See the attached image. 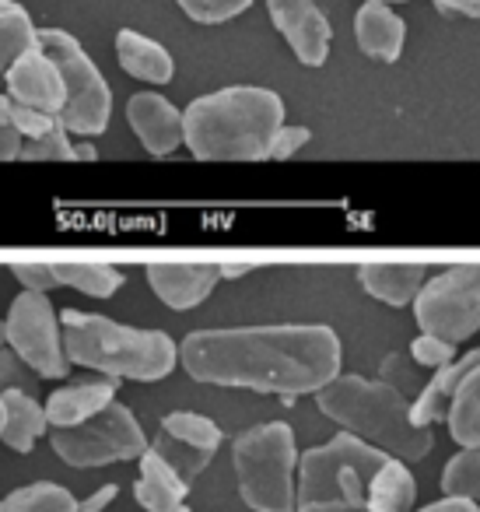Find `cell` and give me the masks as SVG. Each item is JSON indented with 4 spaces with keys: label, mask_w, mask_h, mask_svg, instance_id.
<instances>
[{
    "label": "cell",
    "mask_w": 480,
    "mask_h": 512,
    "mask_svg": "<svg viewBox=\"0 0 480 512\" xmlns=\"http://www.w3.org/2000/svg\"><path fill=\"white\" fill-rule=\"evenodd\" d=\"M442 15L452 18H480V0H431Z\"/></svg>",
    "instance_id": "obj_39"
},
{
    "label": "cell",
    "mask_w": 480,
    "mask_h": 512,
    "mask_svg": "<svg viewBox=\"0 0 480 512\" xmlns=\"http://www.w3.org/2000/svg\"><path fill=\"white\" fill-rule=\"evenodd\" d=\"M375 4H403V0H375Z\"/></svg>",
    "instance_id": "obj_45"
},
{
    "label": "cell",
    "mask_w": 480,
    "mask_h": 512,
    "mask_svg": "<svg viewBox=\"0 0 480 512\" xmlns=\"http://www.w3.org/2000/svg\"><path fill=\"white\" fill-rule=\"evenodd\" d=\"M116 57H120V67L130 78L148 81V85H169L172 74H176V64H172L169 50L134 29L116 32Z\"/></svg>",
    "instance_id": "obj_20"
},
{
    "label": "cell",
    "mask_w": 480,
    "mask_h": 512,
    "mask_svg": "<svg viewBox=\"0 0 480 512\" xmlns=\"http://www.w3.org/2000/svg\"><path fill=\"white\" fill-rule=\"evenodd\" d=\"M22 158V134L15 127V102L11 95H0V162Z\"/></svg>",
    "instance_id": "obj_34"
},
{
    "label": "cell",
    "mask_w": 480,
    "mask_h": 512,
    "mask_svg": "<svg viewBox=\"0 0 480 512\" xmlns=\"http://www.w3.org/2000/svg\"><path fill=\"white\" fill-rule=\"evenodd\" d=\"M473 369H480V348L466 351L459 362H449L445 369H435V376L421 386V393H417L414 404H410L414 425L431 428L435 421H442L445 414H449V404H452V397H456V390L463 386V379L470 376Z\"/></svg>",
    "instance_id": "obj_17"
},
{
    "label": "cell",
    "mask_w": 480,
    "mask_h": 512,
    "mask_svg": "<svg viewBox=\"0 0 480 512\" xmlns=\"http://www.w3.org/2000/svg\"><path fill=\"white\" fill-rule=\"evenodd\" d=\"M239 495L253 512H298V446L284 421H267L232 442Z\"/></svg>",
    "instance_id": "obj_6"
},
{
    "label": "cell",
    "mask_w": 480,
    "mask_h": 512,
    "mask_svg": "<svg viewBox=\"0 0 480 512\" xmlns=\"http://www.w3.org/2000/svg\"><path fill=\"white\" fill-rule=\"evenodd\" d=\"M116 495H120V488H116V484H102V488L92 491L85 502H78V512H102V509H109V505L116 502Z\"/></svg>",
    "instance_id": "obj_38"
},
{
    "label": "cell",
    "mask_w": 480,
    "mask_h": 512,
    "mask_svg": "<svg viewBox=\"0 0 480 512\" xmlns=\"http://www.w3.org/2000/svg\"><path fill=\"white\" fill-rule=\"evenodd\" d=\"M4 327H8V348H15L18 358H25L39 379H64L71 372V358L64 348V323L50 306V295H15L8 316H4Z\"/></svg>",
    "instance_id": "obj_10"
},
{
    "label": "cell",
    "mask_w": 480,
    "mask_h": 512,
    "mask_svg": "<svg viewBox=\"0 0 480 512\" xmlns=\"http://www.w3.org/2000/svg\"><path fill=\"white\" fill-rule=\"evenodd\" d=\"M414 320L421 334L449 344L470 341L480 330V264H456L424 281L414 299Z\"/></svg>",
    "instance_id": "obj_9"
},
{
    "label": "cell",
    "mask_w": 480,
    "mask_h": 512,
    "mask_svg": "<svg viewBox=\"0 0 480 512\" xmlns=\"http://www.w3.org/2000/svg\"><path fill=\"white\" fill-rule=\"evenodd\" d=\"M57 267V278L64 288H78L81 295H92V299H109V295L120 292L123 285V274L109 264H81V260H60Z\"/></svg>",
    "instance_id": "obj_26"
},
{
    "label": "cell",
    "mask_w": 480,
    "mask_h": 512,
    "mask_svg": "<svg viewBox=\"0 0 480 512\" xmlns=\"http://www.w3.org/2000/svg\"><path fill=\"white\" fill-rule=\"evenodd\" d=\"M445 421H449L452 442H459L463 449H480V369H473L463 379Z\"/></svg>",
    "instance_id": "obj_25"
},
{
    "label": "cell",
    "mask_w": 480,
    "mask_h": 512,
    "mask_svg": "<svg viewBox=\"0 0 480 512\" xmlns=\"http://www.w3.org/2000/svg\"><path fill=\"white\" fill-rule=\"evenodd\" d=\"M309 141H312V130L309 127H291V123H284V127L274 134V141H270L267 158H274V162H284V158L298 155V151H302Z\"/></svg>",
    "instance_id": "obj_35"
},
{
    "label": "cell",
    "mask_w": 480,
    "mask_h": 512,
    "mask_svg": "<svg viewBox=\"0 0 480 512\" xmlns=\"http://www.w3.org/2000/svg\"><path fill=\"white\" fill-rule=\"evenodd\" d=\"M127 123L144 144V151L155 158H165L186 144V123L183 113L158 92H137L127 102Z\"/></svg>",
    "instance_id": "obj_14"
},
{
    "label": "cell",
    "mask_w": 480,
    "mask_h": 512,
    "mask_svg": "<svg viewBox=\"0 0 480 512\" xmlns=\"http://www.w3.org/2000/svg\"><path fill=\"white\" fill-rule=\"evenodd\" d=\"M18 390V393H29L36 397L39 393V376L29 369L25 358H18L15 348H0V393Z\"/></svg>",
    "instance_id": "obj_31"
},
{
    "label": "cell",
    "mask_w": 480,
    "mask_h": 512,
    "mask_svg": "<svg viewBox=\"0 0 480 512\" xmlns=\"http://www.w3.org/2000/svg\"><path fill=\"white\" fill-rule=\"evenodd\" d=\"M354 39H358V50L365 57L393 64V60H400L403 43H407V25H403V18L389 4L368 0L354 15Z\"/></svg>",
    "instance_id": "obj_16"
},
{
    "label": "cell",
    "mask_w": 480,
    "mask_h": 512,
    "mask_svg": "<svg viewBox=\"0 0 480 512\" xmlns=\"http://www.w3.org/2000/svg\"><path fill=\"white\" fill-rule=\"evenodd\" d=\"M0 512H78V502L64 484L39 481L0 498Z\"/></svg>",
    "instance_id": "obj_27"
},
{
    "label": "cell",
    "mask_w": 480,
    "mask_h": 512,
    "mask_svg": "<svg viewBox=\"0 0 480 512\" xmlns=\"http://www.w3.org/2000/svg\"><path fill=\"white\" fill-rule=\"evenodd\" d=\"M4 81H8L11 102H18V106L39 109V113L50 116L64 113V78H60V67L53 64V57L43 46H32L22 60H15L11 71L4 74Z\"/></svg>",
    "instance_id": "obj_13"
},
{
    "label": "cell",
    "mask_w": 480,
    "mask_h": 512,
    "mask_svg": "<svg viewBox=\"0 0 480 512\" xmlns=\"http://www.w3.org/2000/svg\"><path fill=\"white\" fill-rule=\"evenodd\" d=\"M410 358H414V365H421V369H445L449 362H456V344L442 341V337L421 334L410 344Z\"/></svg>",
    "instance_id": "obj_32"
},
{
    "label": "cell",
    "mask_w": 480,
    "mask_h": 512,
    "mask_svg": "<svg viewBox=\"0 0 480 512\" xmlns=\"http://www.w3.org/2000/svg\"><path fill=\"white\" fill-rule=\"evenodd\" d=\"M11 274L25 285V292H43L50 295L53 288H64L57 278V267L53 264H36V260H25V264H11Z\"/></svg>",
    "instance_id": "obj_33"
},
{
    "label": "cell",
    "mask_w": 480,
    "mask_h": 512,
    "mask_svg": "<svg viewBox=\"0 0 480 512\" xmlns=\"http://www.w3.org/2000/svg\"><path fill=\"white\" fill-rule=\"evenodd\" d=\"M39 46L53 57L64 78V127L78 137H99L109 127L113 116V88L102 78L95 60L85 53V46L64 29H39Z\"/></svg>",
    "instance_id": "obj_7"
},
{
    "label": "cell",
    "mask_w": 480,
    "mask_h": 512,
    "mask_svg": "<svg viewBox=\"0 0 480 512\" xmlns=\"http://www.w3.org/2000/svg\"><path fill=\"white\" fill-rule=\"evenodd\" d=\"M442 491L449 498H470L480 505V449H463L445 463Z\"/></svg>",
    "instance_id": "obj_28"
},
{
    "label": "cell",
    "mask_w": 480,
    "mask_h": 512,
    "mask_svg": "<svg viewBox=\"0 0 480 512\" xmlns=\"http://www.w3.org/2000/svg\"><path fill=\"white\" fill-rule=\"evenodd\" d=\"M270 22L305 67H323L330 57L333 29L312 0H267Z\"/></svg>",
    "instance_id": "obj_12"
},
{
    "label": "cell",
    "mask_w": 480,
    "mask_h": 512,
    "mask_svg": "<svg viewBox=\"0 0 480 512\" xmlns=\"http://www.w3.org/2000/svg\"><path fill=\"white\" fill-rule=\"evenodd\" d=\"M60 116H50V113H39V109H29V106H18L15 102V127L22 134V141H36V137L50 134L53 127H60Z\"/></svg>",
    "instance_id": "obj_36"
},
{
    "label": "cell",
    "mask_w": 480,
    "mask_h": 512,
    "mask_svg": "<svg viewBox=\"0 0 480 512\" xmlns=\"http://www.w3.org/2000/svg\"><path fill=\"white\" fill-rule=\"evenodd\" d=\"M221 267L214 264H151L148 285L169 309L183 313L207 299L218 288Z\"/></svg>",
    "instance_id": "obj_15"
},
{
    "label": "cell",
    "mask_w": 480,
    "mask_h": 512,
    "mask_svg": "<svg viewBox=\"0 0 480 512\" xmlns=\"http://www.w3.org/2000/svg\"><path fill=\"white\" fill-rule=\"evenodd\" d=\"M179 512H190V509H186V505H183V509H179Z\"/></svg>",
    "instance_id": "obj_46"
},
{
    "label": "cell",
    "mask_w": 480,
    "mask_h": 512,
    "mask_svg": "<svg viewBox=\"0 0 480 512\" xmlns=\"http://www.w3.org/2000/svg\"><path fill=\"white\" fill-rule=\"evenodd\" d=\"M221 446V428L214 425L211 418L193 411H172L162 418V428H158L155 449L172 470H176L183 481H193L197 474H204V467L214 460Z\"/></svg>",
    "instance_id": "obj_11"
},
{
    "label": "cell",
    "mask_w": 480,
    "mask_h": 512,
    "mask_svg": "<svg viewBox=\"0 0 480 512\" xmlns=\"http://www.w3.org/2000/svg\"><path fill=\"white\" fill-rule=\"evenodd\" d=\"M249 271H253L249 264H221V278H242Z\"/></svg>",
    "instance_id": "obj_41"
},
{
    "label": "cell",
    "mask_w": 480,
    "mask_h": 512,
    "mask_svg": "<svg viewBox=\"0 0 480 512\" xmlns=\"http://www.w3.org/2000/svg\"><path fill=\"white\" fill-rule=\"evenodd\" d=\"M64 348L71 365L95 369L109 379H134V383H158L179 362V348L165 330L123 327L106 316L64 309Z\"/></svg>",
    "instance_id": "obj_4"
},
{
    "label": "cell",
    "mask_w": 480,
    "mask_h": 512,
    "mask_svg": "<svg viewBox=\"0 0 480 512\" xmlns=\"http://www.w3.org/2000/svg\"><path fill=\"white\" fill-rule=\"evenodd\" d=\"M50 446L67 467H109V463L141 460L148 453V435L137 425L134 411L120 400L99 411L95 418L81 421L74 428H53Z\"/></svg>",
    "instance_id": "obj_8"
},
{
    "label": "cell",
    "mask_w": 480,
    "mask_h": 512,
    "mask_svg": "<svg viewBox=\"0 0 480 512\" xmlns=\"http://www.w3.org/2000/svg\"><path fill=\"white\" fill-rule=\"evenodd\" d=\"M417 512H480V505L470 502V498H449L445 495L442 502H431L428 509H417Z\"/></svg>",
    "instance_id": "obj_40"
},
{
    "label": "cell",
    "mask_w": 480,
    "mask_h": 512,
    "mask_svg": "<svg viewBox=\"0 0 480 512\" xmlns=\"http://www.w3.org/2000/svg\"><path fill=\"white\" fill-rule=\"evenodd\" d=\"M382 383L396 386V390L407 393V397H410V390H417V376H414V369H410V362L403 355H389L386 362H382ZM417 393H421V390H417Z\"/></svg>",
    "instance_id": "obj_37"
},
{
    "label": "cell",
    "mask_w": 480,
    "mask_h": 512,
    "mask_svg": "<svg viewBox=\"0 0 480 512\" xmlns=\"http://www.w3.org/2000/svg\"><path fill=\"white\" fill-rule=\"evenodd\" d=\"M176 4L183 8L186 18H193V22H200V25L232 22L242 11L253 8V0H176Z\"/></svg>",
    "instance_id": "obj_30"
},
{
    "label": "cell",
    "mask_w": 480,
    "mask_h": 512,
    "mask_svg": "<svg viewBox=\"0 0 480 512\" xmlns=\"http://www.w3.org/2000/svg\"><path fill=\"white\" fill-rule=\"evenodd\" d=\"M32 46H39V29L32 25L29 11L22 4H15V0H0V78Z\"/></svg>",
    "instance_id": "obj_24"
},
{
    "label": "cell",
    "mask_w": 480,
    "mask_h": 512,
    "mask_svg": "<svg viewBox=\"0 0 480 512\" xmlns=\"http://www.w3.org/2000/svg\"><path fill=\"white\" fill-rule=\"evenodd\" d=\"M22 162H74L71 130L60 123L36 141H22Z\"/></svg>",
    "instance_id": "obj_29"
},
{
    "label": "cell",
    "mask_w": 480,
    "mask_h": 512,
    "mask_svg": "<svg viewBox=\"0 0 480 512\" xmlns=\"http://www.w3.org/2000/svg\"><path fill=\"white\" fill-rule=\"evenodd\" d=\"M113 400H116L113 379H102V383H71L64 390L50 393L46 418H50V428H74L81 421L95 418L99 411H106Z\"/></svg>",
    "instance_id": "obj_19"
},
{
    "label": "cell",
    "mask_w": 480,
    "mask_h": 512,
    "mask_svg": "<svg viewBox=\"0 0 480 512\" xmlns=\"http://www.w3.org/2000/svg\"><path fill=\"white\" fill-rule=\"evenodd\" d=\"M186 148L200 162H260L284 127V102L260 85H232L186 106Z\"/></svg>",
    "instance_id": "obj_2"
},
{
    "label": "cell",
    "mask_w": 480,
    "mask_h": 512,
    "mask_svg": "<svg viewBox=\"0 0 480 512\" xmlns=\"http://www.w3.org/2000/svg\"><path fill=\"white\" fill-rule=\"evenodd\" d=\"M8 344V327H4V320H0V348Z\"/></svg>",
    "instance_id": "obj_43"
},
{
    "label": "cell",
    "mask_w": 480,
    "mask_h": 512,
    "mask_svg": "<svg viewBox=\"0 0 480 512\" xmlns=\"http://www.w3.org/2000/svg\"><path fill=\"white\" fill-rule=\"evenodd\" d=\"M179 365L197 383L291 400L340 376V341L323 323L193 330L179 344Z\"/></svg>",
    "instance_id": "obj_1"
},
{
    "label": "cell",
    "mask_w": 480,
    "mask_h": 512,
    "mask_svg": "<svg viewBox=\"0 0 480 512\" xmlns=\"http://www.w3.org/2000/svg\"><path fill=\"white\" fill-rule=\"evenodd\" d=\"M4 418H8V411H4V397H0V432H4Z\"/></svg>",
    "instance_id": "obj_44"
},
{
    "label": "cell",
    "mask_w": 480,
    "mask_h": 512,
    "mask_svg": "<svg viewBox=\"0 0 480 512\" xmlns=\"http://www.w3.org/2000/svg\"><path fill=\"white\" fill-rule=\"evenodd\" d=\"M361 288L386 306H414L424 288L421 264H365L358 271Z\"/></svg>",
    "instance_id": "obj_21"
},
{
    "label": "cell",
    "mask_w": 480,
    "mask_h": 512,
    "mask_svg": "<svg viewBox=\"0 0 480 512\" xmlns=\"http://www.w3.org/2000/svg\"><path fill=\"white\" fill-rule=\"evenodd\" d=\"M74 158H81V162H95L99 151H95L92 144H74Z\"/></svg>",
    "instance_id": "obj_42"
},
{
    "label": "cell",
    "mask_w": 480,
    "mask_h": 512,
    "mask_svg": "<svg viewBox=\"0 0 480 512\" xmlns=\"http://www.w3.org/2000/svg\"><path fill=\"white\" fill-rule=\"evenodd\" d=\"M316 404L326 418L344 425V432L358 435L361 442L403 463L424 460L435 449L431 428L414 425L410 418L414 400L382 379L337 376L316 393Z\"/></svg>",
    "instance_id": "obj_3"
},
{
    "label": "cell",
    "mask_w": 480,
    "mask_h": 512,
    "mask_svg": "<svg viewBox=\"0 0 480 512\" xmlns=\"http://www.w3.org/2000/svg\"><path fill=\"white\" fill-rule=\"evenodd\" d=\"M417 502V484L414 474L407 470V463L389 456L379 467L372 481V491H368V509L372 512H410Z\"/></svg>",
    "instance_id": "obj_23"
},
{
    "label": "cell",
    "mask_w": 480,
    "mask_h": 512,
    "mask_svg": "<svg viewBox=\"0 0 480 512\" xmlns=\"http://www.w3.org/2000/svg\"><path fill=\"white\" fill-rule=\"evenodd\" d=\"M389 453L340 432L298 460V512H372L368 491Z\"/></svg>",
    "instance_id": "obj_5"
},
{
    "label": "cell",
    "mask_w": 480,
    "mask_h": 512,
    "mask_svg": "<svg viewBox=\"0 0 480 512\" xmlns=\"http://www.w3.org/2000/svg\"><path fill=\"white\" fill-rule=\"evenodd\" d=\"M190 495V481L176 474L155 449L141 456V477L134 484V498L148 512H179Z\"/></svg>",
    "instance_id": "obj_18"
},
{
    "label": "cell",
    "mask_w": 480,
    "mask_h": 512,
    "mask_svg": "<svg viewBox=\"0 0 480 512\" xmlns=\"http://www.w3.org/2000/svg\"><path fill=\"white\" fill-rule=\"evenodd\" d=\"M0 397H4V411H8L0 442H4L8 449H15V453H32V446H36V442L46 435V428H50L46 407L39 404L36 397L18 393V390L0 393Z\"/></svg>",
    "instance_id": "obj_22"
}]
</instances>
